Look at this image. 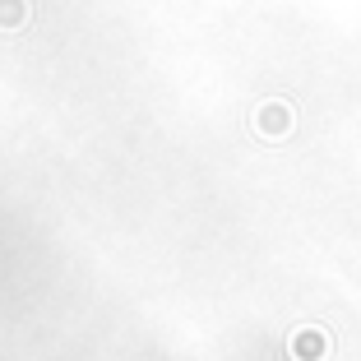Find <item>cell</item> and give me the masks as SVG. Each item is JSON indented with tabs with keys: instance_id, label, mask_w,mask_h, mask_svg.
<instances>
[{
	"instance_id": "obj_1",
	"label": "cell",
	"mask_w": 361,
	"mask_h": 361,
	"mask_svg": "<svg viewBox=\"0 0 361 361\" xmlns=\"http://www.w3.org/2000/svg\"><path fill=\"white\" fill-rule=\"evenodd\" d=\"M28 23V0H0V32H19Z\"/></svg>"
},
{
	"instance_id": "obj_2",
	"label": "cell",
	"mask_w": 361,
	"mask_h": 361,
	"mask_svg": "<svg viewBox=\"0 0 361 361\" xmlns=\"http://www.w3.org/2000/svg\"><path fill=\"white\" fill-rule=\"evenodd\" d=\"M255 126L259 130H287V106L283 102H264L255 111Z\"/></svg>"
}]
</instances>
